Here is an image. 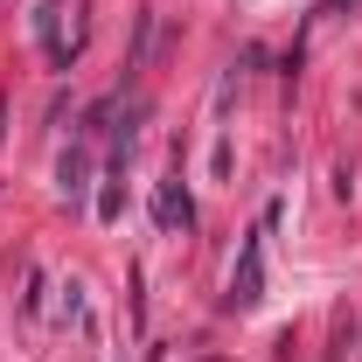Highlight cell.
<instances>
[{"label": "cell", "mask_w": 362, "mask_h": 362, "mask_svg": "<svg viewBox=\"0 0 362 362\" xmlns=\"http://www.w3.org/2000/svg\"><path fill=\"white\" fill-rule=\"evenodd\" d=\"M258 258H265V251L251 244V251H244V272H237V286H230V293H237V307H251V300H258Z\"/></svg>", "instance_id": "6da1fadb"}, {"label": "cell", "mask_w": 362, "mask_h": 362, "mask_svg": "<svg viewBox=\"0 0 362 362\" xmlns=\"http://www.w3.org/2000/svg\"><path fill=\"white\" fill-rule=\"evenodd\" d=\"M160 223L175 230V223H188V202H181L175 188H160Z\"/></svg>", "instance_id": "7a4b0ae2"}]
</instances>
